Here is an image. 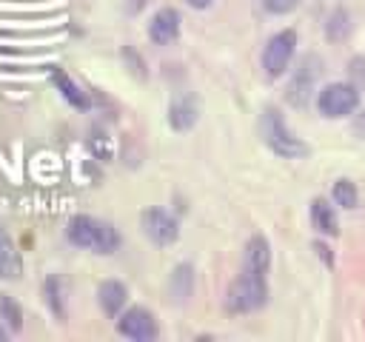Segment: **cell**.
I'll return each mask as SVG.
<instances>
[{
    "label": "cell",
    "mask_w": 365,
    "mask_h": 342,
    "mask_svg": "<svg viewBox=\"0 0 365 342\" xmlns=\"http://www.w3.org/2000/svg\"><path fill=\"white\" fill-rule=\"evenodd\" d=\"M66 237L71 245L77 248H86V251H94V254H114L120 248V234L114 225L97 219V217H74L68 219L66 225Z\"/></svg>",
    "instance_id": "6da1fadb"
},
{
    "label": "cell",
    "mask_w": 365,
    "mask_h": 342,
    "mask_svg": "<svg viewBox=\"0 0 365 342\" xmlns=\"http://www.w3.org/2000/svg\"><path fill=\"white\" fill-rule=\"evenodd\" d=\"M259 137H262V142L274 154H279L285 160H297V157L308 154V145L299 137L291 134V128L285 125V120H282V114L277 108H265L262 111V117H259Z\"/></svg>",
    "instance_id": "7a4b0ae2"
},
{
    "label": "cell",
    "mask_w": 365,
    "mask_h": 342,
    "mask_svg": "<svg viewBox=\"0 0 365 342\" xmlns=\"http://www.w3.org/2000/svg\"><path fill=\"white\" fill-rule=\"evenodd\" d=\"M265 296H268V288H265V276L262 274H251V271H242L228 294H225V308L231 314H251L257 308L265 305Z\"/></svg>",
    "instance_id": "3957f363"
},
{
    "label": "cell",
    "mask_w": 365,
    "mask_h": 342,
    "mask_svg": "<svg viewBox=\"0 0 365 342\" xmlns=\"http://www.w3.org/2000/svg\"><path fill=\"white\" fill-rule=\"evenodd\" d=\"M359 105V88L354 83H331L319 91L317 108L322 117H348Z\"/></svg>",
    "instance_id": "277c9868"
},
{
    "label": "cell",
    "mask_w": 365,
    "mask_h": 342,
    "mask_svg": "<svg viewBox=\"0 0 365 342\" xmlns=\"http://www.w3.org/2000/svg\"><path fill=\"white\" fill-rule=\"evenodd\" d=\"M294 48H297V31H294V28L277 31V34L265 43V48H262V68H265V74H268V77L285 74V68L291 66Z\"/></svg>",
    "instance_id": "5b68a950"
},
{
    "label": "cell",
    "mask_w": 365,
    "mask_h": 342,
    "mask_svg": "<svg viewBox=\"0 0 365 342\" xmlns=\"http://www.w3.org/2000/svg\"><path fill=\"white\" fill-rule=\"evenodd\" d=\"M140 222H143V234L157 245H171L177 239V234H180L177 219L163 208H145Z\"/></svg>",
    "instance_id": "8992f818"
},
{
    "label": "cell",
    "mask_w": 365,
    "mask_h": 342,
    "mask_svg": "<svg viewBox=\"0 0 365 342\" xmlns=\"http://www.w3.org/2000/svg\"><path fill=\"white\" fill-rule=\"evenodd\" d=\"M117 331L134 342H148L157 336V322L145 308H128L117 319Z\"/></svg>",
    "instance_id": "52a82bcc"
},
{
    "label": "cell",
    "mask_w": 365,
    "mask_h": 342,
    "mask_svg": "<svg viewBox=\"0 0 365 342\" xmlns=\"http://www.w3.org/2000/svg\"><path fill=\"white\" fill-rule=\"evenodd\" d=\"M317 74H319V60H317V57H305V60H302V68L294 74V80H291V86H288V100H291L294 105H305V103H308Z\"/></svg>",
    "instance_id": "ba28073f"
},
{
    "label": "cell",
    "mask_w": 365,
    "mask_h": 342,
    "mask_svg": "<svg viewBox=\"0 0 365 342\" xmlns=\"http://www.w3.org/2000/svg\"><path fill=\"white\" fill-rule=\"evenodd\" d=\"M148 37L157 46H168L180 37V14L174 9H160L148 23Z\"/></svg>",
    "instance_id": "9c48e42d"
},
{
    "label": "cell",
    "mask_w": 365,
    "mask_h": 342,
    "mask_svg": "<svg viewBox=\"0 0 365 342\" xmlns=\"http://www.w3.org/2000/svg\"><path fill=\"white\" fill-rule=\"evenodd\" d=\"M197 117H200V105H197V100L191 94L177 97L171 103V108H168V123H171L174 131H188L197 123Z\"/></svg>",
    "instance_id": "30bf717a"
},
{
    "label": "cell",
    "mask_w": 365,
    "mask_h": 342,
    "mask_svg": "<svg viewBox=\"0 0 365 342\" xmlns=\"http://www.w3.org/2000/svg\"><path fill=\"white\" fill-rule=\"evenodd\" d=\"M125 299H128V291H125L123 282H117V279H106V282H100V288H97V302H100L103 314L117 316V314L123 311Z\"/></svg>",
    "instance_id": "8fae6325"
},
{
    "label": "cell",
    "mask_w": 365,
    "mask_h": 342,
    "mask_svg": "<svg viewBox=\"0 0 365 342\" xmlns=\"http://www.w3.org/2000/svg\"><path fill=\"white\" fill-rule=\"evenodd\" d=\"M268 265H271V248H268L265 237H251L248 245H245L242 271H251V274H262L265 276Z\"/></svg>",
    "instance_id": "7c38bea8"
},
{
    "label": "cell",
    "mask_w": 365,
    "mask_h": 342,
    "mask_svg": "<svg viewBox=\"0 0 365 342\" xmlns=\"http://www.w3.org/2000/svg\"><path fill=\"white\" fill-rule=\"evenodd\" d=\"M23 271V259L11 242V237L0 228V279H17Z\"/></svg>",
    "instance_id": "4fadbf2b"
},
{
    "label": "cell",
    "mask_w": 365,
    "mask_h": 342,
    "mask_svg": "<svg viewBox=\"0 0 365 342\" xmlns=\"http://www.w3.org/2000/svg\"><path fill=\"white\" fill-rule=\"evenodd\" d=\"M311 219H314V228H319V231H322V234H328V237H336L339 222H336L334 205H331L328 200L317 197V200L311 202Z\"/></svg>",
    "instance_id": "5bb4252c"
},
{
    "label": "cell",
    "mask_w": 365,
    "mask_h": 342,
    "mask_svg": "<svg viewBox=\"0 0 365 342\" xmlns=\"http://www.w3.org/2000/svg\"><path fill=\"white\" fill-rule=\"evenodd\" d=\"M351 34V17H348V11L345 9H336V11H331L328 14V23H325V37L328 40H345Z\"/></svg>",
    "instance_id": "9a60e30c"
},
{
    "label": "cell",
    "mask_w": 365,
    "mask_h": 342,
    "mask_svg": "<svg viewBox=\"0 0 365 342\" xmlns=\"http://www.w3.org/2000/svg\"><path fill=\"white\" fill-rule=\"evenodd\" d=\"M54 83L60 86V91H63V97L71 103V105H77V108H88V97L63 74V71H54Z\"/></svg>",
    "instance_id": "2e32d148"
},
{
    "label": "cell",
    "mask_w": 365,
    "mask_h": 342,
    "mask_svg": "<svg viewBox=\"0 0 365 342\" xmlns=\"http://www.w3.org/2000/svg\"><path fill=\"white\" fill-rule=\"evenodd\" d=\"M331 197H334V202L339 205V208H354L356 205V185L351 182V180H336L334 182V188H331Z\"/></svg>",
    "instance_id": "e0dca14e"
},
{
    "label": "cell",
    "mask_w": 365,
    "mask_h": 342,
    "mask_svg": "<svg viewBox=\"0 0 365 342\" xmlns=\"http://www.w3.org/2000/svg\"><path fill=\"white\" fill-rule=\"evenodd\" d=\"M191 294V265H180L171 274V296L174 299H185Z\"/></svg>",
    "instance_id": "ac0fdd59"
},
{
    "label": "cell",
    "mask_w": 365,
    "mask_h": 342,
    "mask_svg": "<svg viewBox=\"0 0 365 342\" xmlns=\"http://www.w3.org/2000/svg\"><path fill=\"white\" fill-rule=\"evenodd\" d=\"M348 83H354L356 88H365V57H354L348 63Z\"/></svg>",
    "instance_id": "d6986e66"
},
{
    "label": "cell",
    "mask_w": 365,
    "mask_h": 342,
    "mask_svg": "<svg viewBox=\"0 0 365 342\" xmlns=\"http://www.w3.org/2000/svg\"><path fill=\"white\" fill-rule=\"evenodd\" d=\"M0 314L9 319V325H11V331H17L20 328V311H17V305L6 296V294H0Z\"/></svg>",
    "instance_id": "ffe728a7"
},
{
    "label": "cell",
    "mask_w": 365,
    "mask_h": 342,
    "mask_svg": "<svg viewBox=\"0 0 365 342\" xmlns=\"http://www.w3.org/2000/svg\"><path fill=\"white\" fill-rule=\"evenodd\" d=\"M299 3H302V0H262L265 11H271V14H288V11H294Z\"/></svg>",
    "instance_id": "44dd1931"
},
{
    "label": "cell",
    "mask_w": 365,
    "mask_h": 342,
    "mask_svg": "<svg viewBox=\"0 0 365 342\" xmlns=\"http://www.w3.org/2000/svg\"><path fill=\"white\" fill-rule=\"evenodd\" d=\"M354 134H359V137L365 140V111L356 114V120H354Z\"/></svg>",
    "instance_id": "7402d4cb"
},
{
    "label": "cell",
    "mask_w": 365,
    "mask_h": 342,
    "mask_svg": "<svg viewBox=\"0 0 365 342\" xmlns=\"http://www.w3.org/2000/svg\"><path fill=\"white\" fill-rule=\"evenodd\" d=\"M211 3H214V0H188V6H191V9H208Z\"/></svg>",
    "instance_id": "603a6c76"
},
{
    "label": "cell",
    "mask_w": 365,
    "mask_h": 342,
    "mask_svg": "<svg viewBox=\"0 0 365 342\" xmlns=\"http://www.w3.org/2000/svg\"><path fill=\"white\" fill-rule=\"evenodd\" d=\"M145 0H128V11H140Z\"/></svg>",
    "instance_id": "cb8c5ba5"
},
{
    "label": "cell",
    "mask_w": 365,
    "mask_h": 342,
    "mask_svg": "<svg viewBox=\"0 0 365 342\" xmlns=\"http://www.w3.org/2000/svg\"><path fill=\"white\" fill-rule=\"evenodd\" d=\"M6 339H9V331H6V328H0V342H6Z\"/></svg>",
    "instance_id": "d4e9b609"
}]
</instances>
